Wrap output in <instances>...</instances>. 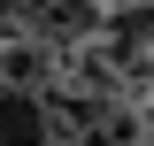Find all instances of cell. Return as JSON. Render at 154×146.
<instances>
[{
    "label": "cell",
    "mask_w": 154,
    "mask_h": 146,
    "mask_svg": "<svg viewBox=\"0 0 154 146\" xmlns=\"http://www.w3.org/2000/svg\"><path fill=\"white\" fill-rule=\"evenodd\" d=\"M108 46L116 54H131V46H154V0H123L108 16Z\"/></svg>",
    "instance_id": "2"
},
{
    "label": "cell",
    "mask_w": 154,
    "mask_h": 146,
    "mask_svg": "<svg viewBox=\"0 0 154 146\" xmlns=\"http://www.w3.org/2000/svg\"><path fill=\"white\" fill-rule=\"evenodd\" d=\"M0 146H54V115L31 85H0Z\"/></svg>",
    "instance_id": "1"
},
{
    "label": "cell",
    "mask_w": 154,
    "mask_h": 146,
    "mask_svg": "<svg viewBox=\"0 0 154 146\" xmlns=\"http://www.w3.org/2000/svg\"><path fill=\"white\" fill-rule=\"evenodd\" d=\"M146 146H154V138H146Z\"/></svg>",
    "instance_id": "3"
}]
</instances>
